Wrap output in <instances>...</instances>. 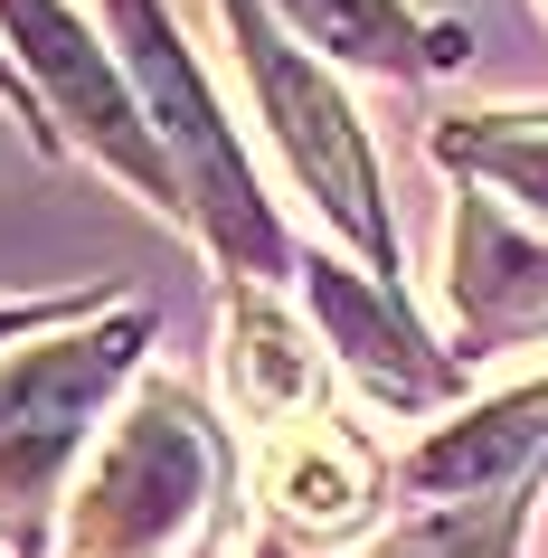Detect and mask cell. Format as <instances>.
<instances>
[{
  "instance_id": "obj_1",
  "label": "cell",
  "mask_w": 548,
  "mask_h": 558,
  "mask_svg": "<svg viewBox=\"0 0 548 558\" xmlns=\"http://www.w3.org/2000/svg\"><path fill=\"white\" fill-rule=\"evenodd\" d=\"M228 493V445L180 388H143L66 493V558H190Z\"/></svg>"
},
{
  "instance_id": "obj_2",
  "label": "cell",
  "mask_w": 548,
  "mask_h": 558,
  "mask_svg": "<svg viewBox=\"0 0 548 558\" xmlns=\"http://www.w3.org/2000/svg\"><path fill=\"white\" fill-rule=\"evenodd\" d=\"M105 20H114V58H123V76H133V95H143L151 133H161V151H171V171H180V199H190V218L208 228L218 265L246 275V284L303 275V265L284 256L275 208L256 199V171H246V151H236L208 76L190 66V48H180L171 10H161V0H105Z\"/></svg>"
},
{
  "instance_id": "obj_3",
  "label": "cell",
  "mask_w": 548,
  "mask_h": 558,
  "mask_svg": "<svg viewBox=\"0 0 548 558\" xmlns=\"http://www.w3.org/2000/svg\"><path fill=\"white\" fill-rule=\"evenodd\" d=\"M218 10H228V38H236V58H246V76H256V105L275 123V143H284L293 180L313 190V208L378 275H398V228H388V199H378V161H369V133L350 123L341 86L293 48V29L265 0H218Z\"/></svg>"
},
{
  "instance_id": "obj_4",
  "label": "cell",
  "mask_w": 548,
  "mask_h": 558,
  "mask_svg": "<svg viewBox=\"0 0 548 558\" xmlns=\"http://www.w3.org/2000/svg\"><path fill=\"white\" fill-rule=\"evenodd\" d=\"M143 341H151V323L123 313L105 331H66V341H38V351L0 360V539L10 549H29V530L48 511V493H58L66 454L86 445L95 408L143 360Z\"/></svg>"
},
{
  "instance_id": "obj_5",
  "label": "cell",
  "mask_w": 548,
  "mask_h": 558,
  "mask_svg": "<svg viewBox=\"0 0 548 558\" xmlns=\"http://www.w3.org/2000/svg\"><path fill=\"white\" fill-rule=\"evenodd\" d=\"M0 29H10V48H20V66L48 86L58 123L105 161V171H123L151 208L190 218L180 171H171V151H161V133H151V114H143V95H133V76H123V58H114V48H95L86 20H76L66 0H0Z\"/></svg>"
},
{
  "instance_id": "obj_6",
  "label": "cell",
  "mask_w": 548,
  "mask_h": 558,
  "mask_svg": "<svg viewBox=\"0 0 548 558\" xmlns=\"http://www.w3.org/2000/svg\"><path fill=\"white\" fill-rule=\"evenodd\" d=\"M303 303H313L321 341L350 360V379L369 388L378 408H435V398H454V388H463V369L416 331V313H406L388 284H360L350 265L313 256V265H303Z\"/></svg>"
},
{
  "instance_id": "obj_7",
  "label": "cell",
  "mask_w": 548,
  "mask_h": 558,
  "mask_svg": "<svg viewBox=\"0 0 548 558\" xmlns=\"http://www.w3.org/2000/svg\"><path fill=\"white\" fill-rule=\"evenodd\" d=\"M539 473H548V379L511 388V398H491V408L454 416V426H435L406 454V493H426V501H511Z\"/></svg>"
},
{
  "instance_id": "obj_8",
  "label": "cell",
  "mask_w": 548,
  "mask_h": 558,
  "mask_svg": "<svg viewBox=\"0 0 548 558\" xmlns=\"http://www.w3.org/2000/svg\"><path fill=\"white\" fill-rule=\"evenodd\" d=\"M445 294H454V323L483 341V351H511V341H539L548 331V246L520 236L491 199L454 208V265H445Z\"/></svg>"
},
{
  "instance_id": "obj_9",
  "label": "cell",
  "mask_w": 548,
  "mask_h": 558,
  "mask_svg": "<svg viewBox=\"0 0 548 558\" xmlns=\"http://www.w3.org/2000/svg\"><path fill=\"white\" fill-rule=\"evenodd\" d=\"M256 493L265 511L284 530H313V539H341L360 511H369L378 493V464H369V445L350 436V426H284V436L265 445V473H256Z\"/></svg>"
},
{
  "instance_id": "obj_10",
  "label": "cell",
  "mask_w": 548,
  "mask_h": 558,
  "mask_svg": "<svg viewBox=\"0 0 548 558\" xmlns=\"http://www.w3.org/2000/svg\"><path fill=\"white\" fill-rule=\"evenodd\" d=\"M228 398L236 416H256V426H313L321 416V351H313V331L293 323L284 303H265L256 284L236 294L228 313Z\"/></svg>"
},
{
  "instance_id": "obj_11",
  "label": "cell",
  "mask_w": 548,
  "mask_h": 558,
  "mask_svg": "<svg viewBox=\"0 0 548 558\" xmlns=\"http://www.w3.org/2000/svg\"><path fill=\"white\" fill-rule=\"evenodd\" d=\"M293 38H313L321 58L369 66V76H416V66H445L454 38H426L406 20V0H265Z\"/></svg>"
},
{
  "instance_id": "obj_12",
  "label": "cell",
  "mask_w": 548,
  "mask_h": 558,
  "mask_svg": "<svg viewBox=\"0 0 548 558\" xmlns=\"http://www.w3.org/2000/svg\"><path fill=\"white\" fill-rule=\"evenodd\" d=\"M435 151L473 180H501L520 208L548 218V114H454L435 123Z\"/></svg>"
},
{
  "instance_id": "obj_13",
  "label": "cell",
  "mask_w": 548,
  "mask_h": 558,
  "mask_svg": "<svg viewBox=\"0 0 548 558\" xmlns=\"http://www.w3.org/2000/svg\"><path fill=\"white\" fill-rule=\"evenodd\" d=\"M520 501H435L416 521H398L369 558H511Z\"/></svg>"
},
{
  "instance_id": "obj_14",
  "label": "cell",
  "mask_w": 548,
  "mask_h": 558,
  "mask_svg": "<svg viewBox=\"0 0 548 558\" xmlns=\"http://www.w3.org/2000/svg\"><path fill=\"white\" fill-rule=\"evenodd\" d=\"M58 313H76V303H29V313H0V341H10L20 323H58Z\"/></svg>"
},
{
  "instance_id": "obj_15",
  "label": "cell",
  "mask_w": 548,
  "mask_h": 558,
  "mask_svg": "<svg viewBox=\"0 0 548 558\" xmlns=\"http://www.w3.org/2000/svg\"><path fill=\"white\" fill-rule=\"evenodd\" d=\"M246 558H293V549H284V539H256V549H246Z\"/></svg>"
},
{
  "instance_id": "obj_16",
  "label": "cell",
  "mask_w": 548,
  "mask_h": 558,
  "mask_svg": "<svg viewBox=\"0 0 548 558\" xmlns=\"http://www.w3.org/2000/svg\"><path fill=\"white\" fill-rule=\"evenodd\" d=\"M0 86H10V76H0Z\"/></svg>"
}]
</instances>
